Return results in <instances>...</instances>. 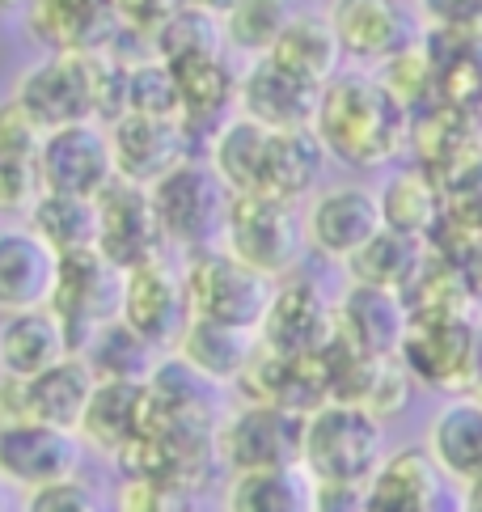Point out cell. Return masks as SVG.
I'll return each instance as SVG.
<instances>
[{"label":"cell","mask_w":482,"mask_h":512,"mask_svg":"<svg viewBox=\"0 0 482 512\" xmlns=\"http://www.w3.org/2000/svg\"><path fill=\"white\" fill-rule=\"evenodd\" d=\"M26 13L51 51H106L127 26L119 0H30Z\"/></svg>","instance_id":"23"},{"label":"cell","mask_w":482,"mask_h":512,"mask_svg":"<svg viewBox=\"0 0 482 512\" xmlns=\"http://www.w3.org/2000/svg\"><path fill=\"white\" fill-rule=\"evenodd\" d=\"M178 77V94H182V123L187 127H212V136L233 119L237 111V85L241 72L229 68L225 51L220 56H195L170 64Z\"/></svg>","instance_id":"30"},{"label":"cell","mask_w":482,"mask_h":512,"mask_svg":"<svg viewBox=\"0 0 482 512\" xmlns=\"http://www.w3.org/2000/svg\"><path fill=\"white\" fill-rule=\"evenodd\" d=\"M30 229L60 254L94 250L98 246V199L43 191L30 204Z\"/></svg>","instance_id":"35"},{"label":"cell","mask_w":482,"mask_h":512,"mask_svg":"<svg viewBox=\"0 0 482 512\" xmlns=\"http://www.w3.org/2000/svg\"><path fill=\"white\" fill-rule=\"evenodd\" d=\"M72 352H77V347H72L68 326L51 305L26 309V314H9L0 322V373L5 377H17V381L39 377Z\"/></svg>","instance_id":"25"},{"label":"cell","mask_w":482,"mask_h":512,"mask_svg":"<svg viewBox=\"0 0 482 512\" xmlns=\"http://www.w3.org/2000/svg\"><path fill=\"white\" fill-rule=\"evenodd\" d=\"M402 364L415 381L436 390L474 386L478 377V335L466 318H415L411 335L402 343Z\"/></svg>","instance_id":"13"},{"label":"cell","mask_w":482,"mask_h":512,"mask_svg":"<svg viewBox=\"0 0 482 512\" xmlns=\"http://www.w3.org/2000/svg\"><path fill=\"white\" fill-rule=\"evenodd\" d=\"M26 512H102V508L81 479H68V483H55L43 491H30Z\"/></svg>","instance_id":"40"},{"label":"cell","mask_w":482,"mask_h":512,"mask_svg":"<svg viewBox=\"0 0 482 512\" xmlns=\"http://www.w3.org/2000/svg\"><path fill=\"white\" fill-rule=\"evenodd\" d=\"M411 322H415L411 309H406L402 292L394 288L351 280V288L339 301V339L364 356H402Z\"/></svg>","instance_id":"19"},{"label":"cell","mask_w":482,"mask_h":512,"mask_svg":"<svg viewBox=\"0 0 482 512\" xmlns=\"http://www.w3.org/2000/svg\"><path fill=\"white\" fill-rule=\"evenodd\" d=\"M187 301H191V318H208V322H225L237 331H263L267 309L275 301L280 280H271L267 271H258L250 263H241L233 250L216 246V250H199L191 254L187 271Z\"/></svg>","instance_id":"4"},{"label":"cell","mask_w":482,"mask_h":512,"mask_svg":"<svg viewBox=\"0 0 482 512\" xmlns=\"http://www.w3.org/2000/svg\"><path fill=\"white\" fill-rule=\"evenodd\" d=\"M449 483L428 449H398L364 487V512H440Z\"/></svg>","instance_id":"21"},{"label":"cell","mask_w":482,"mask_h":512,"mask_svg":"<svg viewBox=\"0 0 482 512\" xmlns=\"http://www.w3.org/2000/svg\"><path fill=\"white\" fill-rule=\"evenodd\" d=\"M5 487H9V483H5V479H0V512H5Z\"/></svg>","instance_id":"46"},{"label":"cell","mask_w":482,"mask_h":512,"mask_svg":"<svg viewBox=\"0 0 482 512\" xmlns=\"http://www.w3.org/2000/svg\"><path fill=\"white\" fill-rule=\"evenodd\" d=\"M313 132L343 166L381 170L406 149L415 132V115L377 72H339L322 89Z\"/></svg>","instance_id":"1"},{"label":"cell","mask_w":482,"mask_h":512,"mask_svg":"<svg viewBox=\"0 0 482 512\" xmlns=\"http://www.w3.org/2000/svg\"><path fill=\"white\" fill-rule=\"evenodd\" d=\"M195 5H203V9H216L220 17H225V13L237 5V0H195Z\"/></svg>","instance_id":"44"},{"label":"cell","mask_w":482,"mask_h":512,"mask_svg":"<svg viewBox=\"0 0 482 512\" xmlns=\"http://www.w3.org/2000/svg\"><path fill=\"white\" fill-rule=\"evenodd\" d=\"M39 149H43V132L9 98L0 106V212H17V208L30 212V204L43 195Z\"/></svg>","instance_id":"29"},{"label":"cell","mask_w":482,"mask_h":512,"mask_svg":"<svg viewBox=\"0 0 482 512\" xmlns=\"http://www.w3.org/2000/svg\"><path fill=\"white\" fill-rule=\"evenodd\" d=\"M119 512H174V491L132 470V479L119 487Z\"/></svg>","instance_id":"41"},{"label":"cell","mask_w":482,"mask_h":512,"mask_svg":"<svg viewBox=\"0 0 482 512\" xmlns=\"http://www.w3.org/2000/svg\"><path fill=\"white\" fill-rule=\"evenodd\" d=\"M85 441L72 428H55L43 419H5L0 424V479L9 487L43 491L77 479L85 462Z\"/></svg>","instance_id":"8"},{"label":"cell","mask_w":482,"mask_h":512,"mask_svg":"<svg viewBox=\"0 0 482 512\" xmlns=\"http://www.w3.org/2000/svg\"><path fill=\"white\" fill-rule=\"evenodd\" d=\"M461 512H482V479L461 487Z\"/></svg>","instance_id":"43"},{"label":"cell","mask_w":482,"mask_h":512,"mask_svg":"<svg viewBox=\"0 0 482 512\" xmlns=\"http://www.w3.org/2000/svg\"><path fill=\"white\" fill-rule=\"evenodd\" d=\"M267 352L280 356H322L339 339V305L309 284V280H284L275 288V301L267 309V322L258 331Z\"/></svg>","instance_id":"14"},{"label":"cell","mask_w":482,"mask_h":512,"mask_svg":"<svg viewBox=\"0 0 482 512\" xmlns=\"http://www.w3.org/2000/svg\"><path fill=\"white\" fill-rule=\"evenodd\" d=\"M322 106V85L296 77L275 56H258L246 64L237 85V115H246L275 132H296V127H313Z\"/></svg>","instance_id":"15"},{"label":"cell","mask_w":482,"mask_h":512,"mask_svg":"<svg viewBox=\"0 0 482 512\" xmlns=\"http://www.w3.org/2000/svg\"><path fill=\"white\" fill-rule=\"evenodd\" d=\"M64 254L51 250L30 225H5L0 229V314H26L43 309L60 284Z\"/></svg>","instance_id":"17"},{"label":"cell","mask_w":482,"mask_h":512,"mask_svg":"<svg viewBox=\"0 0 482 512\" xmlns=\"http://www.w3.org/2000/svg\"><path fill=\"white\" fill-rule=\"evenodd\" d=\"M174 347L199 377L212 381V386H237V381L246 377V369L254 364V356L263 352V339H258L254 331L225 326V322L191 318Z\"/></svg>","instance_id":"27"},{"label":"cell","mask_w":482,"mask_h":512,"mask_svg":"<svg viewBox=\"0 0 482 512\" xmlns=\"http://www.w3.org/2000/svg\"><path fill=\"white\" fill-rule=\"evenodd\" d=\"M271 56L284 68H292L296 77H305L322 89L339 77V68L347 60L330 13H296L288 22V30L280 34V43L271 47Z\"/></svg>","instance_id":"32"},{"label":"cell","mask_w":482,"mask_h":512,"mask_svg":"<svg viewBox=\"0 0 482 512\" xmlns=\"http://www.w3.org/2000/svg\"><path fill=\"white\" fill-rule=\"evenodd\" d=\"M170 246L161 233L153 195L140 182L115 178L98 195V250L110 263H119L123 271H132L140 263L161 259V250Z\"/></svg>","instance_id":"12"},{"label":"cell","mask_w":482,"mask_h":512,"mask_svg":"<svg viewBox=\"0 0 482 512\" xmlns=\"http://www.w3.org/2000/svg\"><path fill=\"white\" fill-rule=\"evenodd\" d=\"M123 292H127V271L119 263H110L98 246L64 254L51 309L64 318L77 352L94 339V331H102L106 322L123 318Z\"/></svg>","instance_id":"7"},{"label":"cell","mask_w":482,"mask_h":512,"mask_svg":"<svg viewBox=\"0 0 482 512\" xmlns=\"http://www.w3.org/2000/svg\"><path fill=\"white\" fill-rule=\"evenodd\" d=\"M305 424L309 415L284 411L271 402H246L216 428V453L220 466L233 474L246 470H271V466H296L305 462Z\"/></svg>","instance_id":"6"},{"label":"cell","mask_w":482,"mask_h":512,"mask_svg":"<svg viewBox=\"0 0 482 512\" xmlns=\"http://www.w3.org/2000/svg\"><path fill=\"white\" fill-rule=\"evenodd\" d=\"M318 496L322 487L305 470V462L246 470V474H233L225 512H318Z\"/></svg>","instance_id":"31"},{"label":"cell","mask_w":482,"mask_h":512,"mask_svg":"<svg viewBox=\"0 0 482 512\" xmlns=\"http://www.w3.org/2000/svg\"><path fill=\"white\" fill-rule=\"evenodd\" d=\"M381 229H385L381 191H368L360 182H343V187L318 191L305 212L309 250L330 263H343V267L356 259Z\"/></svg>","instance_id":"11"},{"label":"cell","mask_w":482,"mask_h":512,"mask_svg":"<svg viewBox=\"0 0 482 512\" xmlns=\"http://www.w3.org/2000/svg\"><path fill=\"white\" fill-rule=\"evenodd\" d=\"M148 428V381H98L81 419V441L106 457H127Z\"/></svg>","instance_id":"26"},{"label":"cell","mask_w":482,"mask_h":512,"mask_svg":"<svg viewBox=\"0 0 482 512\" xmlns=\"http://www.w3.org/2000/svg\"><path fill=\"white\" fill-rule=\"evenodd\" d=\"M330 22L343 56L364 68H385L423 43L419 17L402 0H330Z\"/></svg>","instance_id":"10"},{"label":"cell","mask_w":482,"mask_h":512,"mask_svg":"<svg viewBox=\"0 0 482 512\" xmlns=\"http://www.w3.org/2000/svg\"><path fill=\"white\" fill-rule=\"evenodd\" d=\"M428 453L453 483L482 479V394H453L428 428Z\"/></svg>","instance_id":"28"},{"label":"cell","mask_w":482,"mask_h":512,"mask_svg":"<svg viewBox=\"0 0 482 512\" xmlns=\"http://www.w3.org/2000/svg\"><path fill=\"white\" fill-rule=\"evenodd\" d=\"M351 280L356 284H377V288H394L406 292L423 271H428V254H423V237L415 233H398V229H381L356 259L347 263Z\"/></svg>","instance_id":"33"},{"label":"cell","mask_w":482,"mask_h":512,"mask_svg":"<svg viewBox=\"0 0 482 512\" xmlns=\"http://www.w3.org/2000/svg\"><path fill=\"white\" fill-rule=\"evenodd\" d=\"M301 13L296 0H237L225 13V39L241 56H271V47L280 43V34L288 30V22Z\"/></svg>","instance_id":"37"},{"label":"cell","mask_w":482,"mask_h":512,"mask_svg":"<svg viewBox=\"0 0 482 512\" xmlns=\"http://www.w3.org/2000/svg\"><path fill=\"white\" fill-rule=\"evenodd\" d=\"M326 161H330V153L313 127H296V132H275L271 127L250 195H271V199L301 204L305 195L318 191Z\"/></svg>","instance_id":"22"},{"label":"cell","mask_w":482,"mask_h":512,"mask_svg":"<svg viewBox=\"0 0 482 512\" xmlns=\"http://www.w3.org/2000/svg\"><path fill=\"white\" fill-rule=\"evenodd\" d=\"M123 322L157 343L170 347L191 322V301H187V280L182 271L165 263V254L153 263H140L127 271V292H123Z\"/></svg>","instance_id":"16"},{"label":"cell","mask_w":482,"mask_h":512,"mask_svg":"<svg viewBox=\"0 0 482 512\" xmlns=\"http://www.w3.org/2000/svg\"><path fill=\"white\" fill-rule=\"evenodd\" d=\"M81 356L94 364L98 381H148L157 369V343H148L136 326H127L123 318L106 322L102 331H94L81 347Z\"/></svg>","instance_id":"36"},{"label":"cell","mask_w":482,"mask_h":512,"mask_svg":"<svg viewBox=\"0 0 482 512\" xmlns=\"http://www.w3.org/2000/svg\"><path fill=\"white\" fill-rule=\"evenodd\" d=\"M191 127L182 119L157 115H123L110 123V144H115V170L127 182L153 187L161 174H170L178 161H187Z\"/></svg>","instance_id":"18"},{"label":"cell","mask_w":482,"mask_h":512,"mask_svg":"<svg viewBox=\"0 0 482 512\" xmlns=\"http://www.w3.org/2000/svg\"><path fill=\"white\" fill-rule=\"evenodd\" d=\"M13 9H30V0H0V13H13Z\"/></svg>","instance_id":"45"},{"label":"cell","mask_w":482,"mask_h":512,"mask_svg":"<svg viewBox=\"0 0 482 512\" xmlns=\"http://www.w3.org/2000/svg\"><path fill=\"white\" fill-rule=\"evenodd\" d=\"M127 115H157V119H182V94L174 68L144 56L127 64Z\"/></svg>","instance_id":"39"},{"label":"cell","mask_w":482,"mask_h":512,"mask_svg":"<svg viewBox=\"0 0 482 512\" xmlns=\"http://www.w3.org/2000/svg\"><path fill=\"white\" fill-rule=\"evenodd\" d=\"M153 43V56L165 64H182V60H195V56H220L229 47L225 39V17L216 9H203L195 0L178 5L165 22L148 34Z\"/></svg>","instance_id":"34"},{"label":"cell","mask_w":482,"mask_h":512,"mask_svg":"<svg viewBox=\"0 0 482 512\" xmlns=\"http://www.w3.org/2000/svg\"><path fill=\"white\" fill-rule=\"evenodd\" d=\"M309 246L305 212H296L288 199L271 195H237L225 229V250H233L241 263L267 271L271 280H288L301 254Z\"/></svg>","instance_id":"5"},{"label":"cell","mask_w":482,"mask_h":512,"mask_svg":"<svg viewBox=\"0 0 482 512\" xmlns=\"http://www.w3.org/2000/svg\"><path fill=\"white\" fill-rule=\"evenodd\" d=\"M178 5H187V0H119V13L127 30H140V34H153L165 17H170Z\"/></svg>","instance_id":"42"},{"label":"cell","mask_w":482,"mask_h":512,"mask_svg":"<svg viewBox=\"0 0 482 512\" xmlns=\"http://www.w3.org/2000/svg\"><path fill=\"white\" fill-rule=\"evenodd\" d=\"M381 208H385V225L398 229V233H415L423 237L436 221V182L423 174V170H406V174H394L385 182L381 191Z\"/></svg>","instance_id":"38"},{"label":"cell","mask_w":482,"mask_h":512,"mask_svg":"<svg viewBox=\"0 0 482 512\" xmlns=\"http://www.w3.org/2000/svg\"><path fill=\"white\" fill-rule=\"evenodd\" d=\"M39 178H43V191L98 199L110 182L119 178L110 127L98 119H85V123H68V127H55V132H43Z\"/></svg>","instance_id":"9"},{"label":"cell","mask_w":482,"mask_h":512,"mask_svg":"<svg viewBox=\"0 0 482 512\" xmlns=\"http://www.w3.org/2000/svg\"><path fill=\"white\" fill-rule=\"evenodd\" d=\"M98 373L81 352L64 356L60 364H51L47 373L22 381V419H43L55 428L81 432V419L94 402Z\"/></svg>","instance_id":"24"},{"label":"cell","mask_w":482,"mask_h":512,"mask_svg":"<svg viewBox=\"0 0 482 512\" xmlns=\"http://www.w3.org/2000/svg\"><path fill=\"white\" fill-rule=\"evenodd\" d=\"M385 419L330 398L305 424V470L326 487H368L385 462Z\"/></svg>","instance_id":"2"},{"label":"cell","mask_w":482,"mask_h":512,"mask_svg":"<svg viewBox=\"0 0 482 512\" xmlns=\"http://www.w3.org/2000/svg\"><path fill=\"white\" fill-rule=\"evenodd\" d=\"M148 195H153L157 221L170 246H182L191 254L225 246L237 191L216 174L212 161H195V157L178 161L170 174H161L148 187Z\"/></svg>","instance_id":"3"},{"label":"cell","mask_w":482,"mask_h":512,"mask_svg":"<svg viewBox=\"0 0 482 512\" xmlns=\"http://www.w3.org/2000/svg\"><path fill=\"white\" fill-rule=\"evenodd\" d=\"M237 390L246 394V402H271L284 411L313 415L330 402V381L322 356H280V352H258L246 377L237 381Z\"/></svg>","instance_id":"20"}]
</instances>
